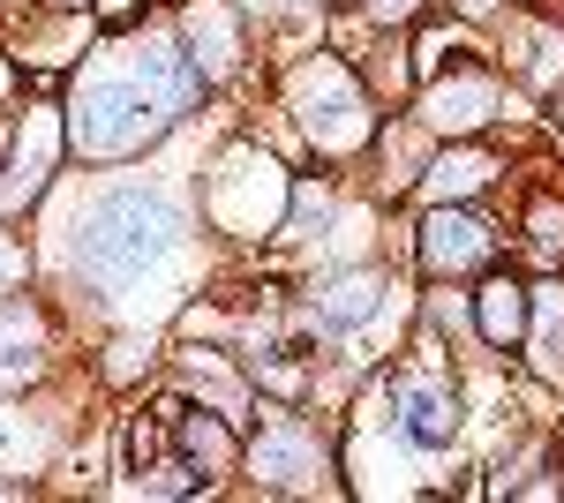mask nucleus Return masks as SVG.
<instances>
[{"label":"nucleus","mask_w":564,"mask_h":503,"mask_svg":"<svg viewBox=\"0 0 564 503\" xmlns=\"http://www.w3.org/2000/svg\"><path fill=\"white\" fill-rule=\"evenodd\" d=\"M196 98V76L174 61V45H113L84 61L76 98H68V143L90 158H121L143 151L151 135H166L174 113Z\"/></svg>","instance_id":"obj_1"},{"label":"nucleus","mask_w":564,"mask_h":503,"mask_svg":"<svg viewBox=\"0 0 564 503\" xmlns=\"http://www.w3.org/2000/svg\"><path fill=\"white\" fill-rule=\"evenodd\" d=\"M181 210L151 188H113L84 210V233H76V263H84L90 286H106V300H135L143 286H159L181 263Z\"/></svg>","instance_id":"obj_2"},{"label":"nucleus","mask_w":564,"mask_h":503,"mask_svg":"<svg viewBox=\"0 0 564 503\" xmlns=\"http://www.w3.org/2000/svg\"><path fill=\"white\" fill-rule=\"evenodd\" d=\"M286 210H294V181L279 173V158L263 143H226L218 151L212 181H204V218H212L218 233L263 241V233L286 226Z\"/></svg>","instance_id":"obj_3"},{"label":"nucleus","mask_w":564,"mask_h":503,"mask_svg":"<svg viewBox=\"0 0 564 503\" xmlns=\"http://www.w3.org/2000/svg\"><path fill=\"white\" fill-rule=\"evenodd\" d=\"M286 106H294V121L316 151H361L369 135H377V113H369V90L354 76L347 61H332V53H316L294 68V84H286Z\"/></svg>","instance_id":"obj_4"},{"label":"nucleus","mask_w":564,"mask_h":503,"mask_svg":"<svg viewBox=\"0 0 564 503\" xmlns=\"http://www.w3.org/2000/svg\"><path fill=\"white\" fill-rule=\"evenodd\" d=\"M249 473H257V489H332V481H316V473H332V459L294 414H263V436L249 444Z\"/></svg>","instance_id":"obj_5"},{"label":"nucleus","mask_w":564,"mask_h":503,"mask_svg":"<svg viewBox=\"0 0 564 503\" xmlns=\"http://www.w3.org/2000/svg\"><path fill=\"white\" fill-rule=\"evenodd\" d=\"M497 113H505V84H497V68H452V76L422 84V128L452 135V143H467V135L489 128Z\"/></svg>","instance_id":"obj_6"},{"label":"nucleus","mask_w":564,"mask_h":503,"mask_svg":"<svg viewBox=\"0 0 564 503\" xmlns=\"http://www.w3.org/2000/svg\"><path fill=\"white\" fill-rule=\"evenodd\" d=\"M497 255V226L467 204H430L422 210V271L430 278H459V271H481Z\"/></svg>","instance_id":"obj_7"},{"label":"nucleus","mask_w":564,"mask_h":503,"mask_svg":"<svg viewBox=\"0 0 564 503\" xmlns=\"http://www.w3.org/2000/svg\"><path fill=\"white\" fill-rule=\"evenodd\" d=\"M391 414H399V428H406L422 451H436V444L459 436V391H452L444 369H399V376H391Z\"/></svg>","instance_id":"obj_8"},{"label":"nucleus","mask_w":564,"mask_h":503,"mask_svg":"<svg viewBox=\"0 0 564 503\" xmlns=\"http://www.w3.org/2000/svg\"><path fill=\"white\" fill-rule=\"evenodd\" d=\"M181 39H188V61H196L204 84L234 76V61H241V8L234 0H196L181 15Z\"/></svg>","instance_id":"obj_9"},{"label":"nucleus","mask_w":564,"mask_h":503,"mask_svg":"<svg viewBox=\"0 0 564 503\" xmlns=\"http://www.w3.org/2000/svg\"><path fill=\"white\" fill-rule=\"evenodd\" d=\"M527 324H534V286H520L512 271H489V278H481V294H475L481 346L512 353V346H527Z\"/></svg>","instance_id":"obj_10"},{"label":"nucleus","mask_w":564,"mask_h":503,"mask_svg":"<svg viewBox=\"0 0 564 503\" xmlns=\"http://www.w3.org/2000/svg\"><path fill=\"white\" fill-rule=\"evenodd\" d=\"M53 151H61V121H53V106H23V128H15V181L0 188V210L31 204L45 188V173H53Z\"/></svg>","instance_id":"obj_11"},{"label":"nucleus","mask_w":564,"mask_h":503,"mask_svg":"<svg viewBox=\"0 0 564 503\" xmlns=\"http://www.w3.org/2000/svg\"><path fill=\"white\" fill-rule=\"evenodd\" d=\"M497 173H505V166H497L489 151L452 143V151H436L430 166H422V204H467V196H481Z\"/></svg>","instance_id":"obj_12"},{"label":"nucleus","mask_w":564,"mask_h":503,"mask_svg":"<svg viewBox=\"0 0 564 503\" xmlns=\"http://www.w3.org/2000/svg\"><path fill=\"white\" fill-rule=\"evenodd\" d=\"M39 346H45L39 308H31V300H8V294H0V383L39 376Z\"/></svg>","instance_id":"obj_13"},{"label":"nucleus","mask_w":564,"mask_h":503,"mask_svg":"<svg viewBox=\"0 0 564 503\" xmlns=\"http://www.w3.org/2000/svg\"><path fill=\"white\" fill-rule=\"evenodd\" d=\"M527 346H534V369H542L550 383H564V286H534Z\"/></svg>","instance_id":"obj_14"},{"label":"nucleus","mask_w":564,"mask_h":503,"mask_svg":"<svg viewBox=\"0 0 564 503\" xmlns=\"http://www.w3.org/2000/svg\"><path fill=\"white\" fill-rule=\"evenodd\" d=\"M181 451L188 459H204L212 473H234V459H241V444H234V414H181Z\"/></svg>","instance_id":"obj_15"},{"label":"nucleus","mask_w":564,"mask_h":503,"mask_svg":"<svg viewBox=\"0 0 564 503\" xmlns=\"http://www.w3.org/2000/svg\"><path fill=\"white\" fill-rule=\"evenodd\" d=\"M39 459H45V428L15 420V406H0V466L8 473H39Z\"/></svg>","instance_id":"obj_16"},{"label":"nucleus","mask_w":564,"mask_h":503,"mask_svg":"<svg viewBox=\"0 0 564 503\" xmlns=\"http://www.w3.org/2000/svg\"><path fill=\"white\" fill-rule=\"evenodd\" d=\"M520 76L527 84H564V31H550V23H534L527 31V61H520Z\"/></svg>","instance_id":"obj_17"},{"label":"nucleus","mask_w":564,"mask_h":503,"mask_svg":"<svg viewBox=\"0 0 564 503\" xmlns=\"http://www.w3.org/2000/svg\"><path fill=\"white\" fill-rule=\"evenodd\" d=\"M369 300H377V278H369V271H354V278H339L332 294H316V308H324L332 324H361V316H369Z\"/></svg>","instance_id":"obj_18"},{"label":"nucleus","mask_w":564,"mask_h":503,"mask_svg":"<svg viewBox=\"0 0 564 503\" xmlns=\"http://www.w3.org/2000/svg\"><path fill=\"white\" fill-rule=\"evenodd\" d=\"M527 241H534L542 255H564V204L534 196V204H527Z\"/></svg>","instance_id":"obj_19"},{"label":"nucleus","mask_w":564,"mask_h":503,"mask_svg":"<svg viewBox=\"0 0 564 503\" xmlns=\"http://www.w3.org/2000/svg\"><path fill=\"white\" fill-rule=\"evenodd\" d=\"M422 8H430V0H361V15H369V23H384V31H399V23H414Z\"/></svg>","instance_id":"obj_20"},{"label":"nucleus","mask_w":564,"mask_h":503,"mask_svg":"<svg viewBox=\"0 0 564 503\" xmlns=\"http://www.w3.org/2000/svg\"><path fill=\"white\" fill-rule=\"evenodd\" d=\"M23 271H31L23 241H8V233H0V294H15V286H23Z\"/></svg>","instance_id":"obj_21"},{"label":"nucleus","mask_w":564,"mask_h":503,"mask_svg":"<svg viewBox=\"0 0 564 503\" xmlns=\"http://www.w3.org/2000/svg\"><path fill=\"white\" fill-rule=\"evenodd\" d=\"M294 8H308V15H316V8H324V0H241V15H294Z\"/></svg>","instance_id":"obj_22"},{"label":"nucleus","mask_w":564,"mask_h":503,"mask_svg":"<svg viewBox=\"0 0 564 503\" xmlns=\"http://www.w3.org/2000/svg\"><path fill=\"white\" fill-rule=\"evenodd\" d=\"M135 8H143V0H98V15H106V23H129Z\"/></svg>","instance_id":"obj_23"},{"label":"nucleus","mask_w":564,"mask_h":503,"mask_svg":"<svg viewBox=\"0 0 564 503\" xmlns=\"http://www.w3.org/2000/svg\"><path fill=\"white\" fill-rule=\"evenodd\" d=\"M53 8H84V0H53Z\"/></svg>","instance_id":"obj_24"},{"label":"nucleus","mask_w":564,"mask_h":503,"mask_svg":"<svg viewBox=\"0 0 564 503\" xmlns=\"http://www.w3.org/2000/svg\"><path fill=\"white\" fill-rule=\"evenodd\" d=\"M557 128H564V98H557Z\"/></svg>","instance_id":"obj_25"}]
</instances>
